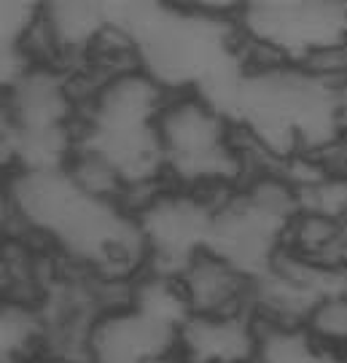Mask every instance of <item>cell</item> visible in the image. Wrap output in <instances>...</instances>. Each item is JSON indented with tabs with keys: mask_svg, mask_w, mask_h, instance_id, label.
I'll return each instance as SVG.
<instances>
[{
	"mask_svg": "<svg viewBox=\"0 0 347 363\" xmlns=\"http://www.w3.org/2000/svg\"><path fill=\"white\" fill-rule=\"evenodd\" d=\"M304 328L321 350L347 352V294H331L312 304Z\"/></svg>",
	"mask_w": 347,
	"mask_h": 363,
	"instance_id": "cell-2",
	"label": "cell"
},
{
	"mask_svg": "<svg viewBox=\"0 0 347 363\" xmlns=\"http://www.w3.org/2000/svg\"><path fill=\"white\" fill-rule=\"evenodd\" d=\"M38 363H87V361H73V358H62V355H52V358H43Z\"/></svg>",
	"mask_w": 347,
	"mask_h": 363,
	"instance_id": "cell-3",
	"label": "cell"
},
{
	"mask_svg": "<svg viewBox=\"0 0 347 363\" xmlns=\"http://www.w3.org/2000/svg\"><path fill=\"white\" fill-rule=\"evenodd\" d=\"M175 280L192 315L229 318L250 312L253 304L250 274H245L240 267H234L229 259L219 256L210 247L197 250Z\"/></svg>",
	"mask_w": 347,
	"mask_h": 363,
	"instance_id": "cell-1",
	"label": "cell"
}]
</instances>
